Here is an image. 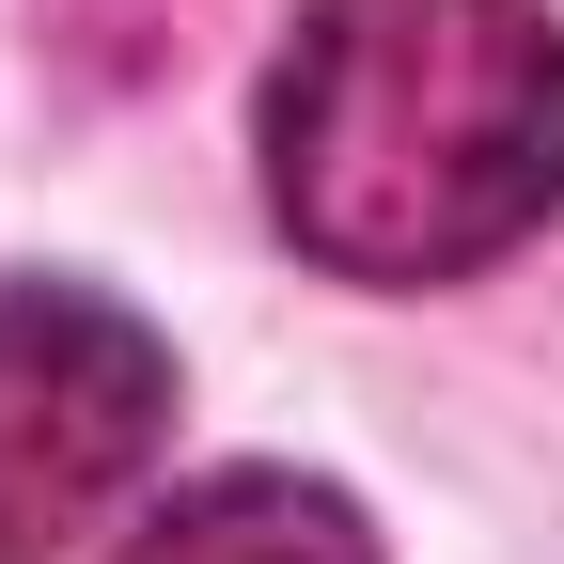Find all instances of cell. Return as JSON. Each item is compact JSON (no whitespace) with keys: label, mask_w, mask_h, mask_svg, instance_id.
<instances>
[{"label":"cell","mask_w":564,"mask_h":564,"mask_svg":"<svg viewBox=\"0 0 564 564\" xmlns=\"http://www.w3.org/2000/svg\"><path fill=\"white\" fill-rule=\"evenodd\" d=\"M267 220L329 282L502 267L564 204V17L549 0H299L267 63Z\"/></svg>","instance_id":"6da1fadb"},{"label":"cell","mask_w":564,"mask_h":564,"mask_svg":"<svg viewBox=\"0 0 564 564\" xmlns=\"http://www.w3.org/2000/svg\"><path fill=\"white\" fill-rule=\"evenodd\" d=\"M173 440V345L110 282L0 267V564H63Z\"/></svg>","instance_id":"7a4b0ae2"},{"label":"cell","mask_w":564,"mask_h":564,"mask_svg":"<svg viewBox=\"0 0 564 564\" xmlns=\"http://www.w3.org/2000/svg\"><path fill=\"white\" fill-rule=\"evenodd\" d=\"M126 564H377V518L329 470H204L126 533Z\"/></svg>","instance_id":"3957f363"}]
</instances>
